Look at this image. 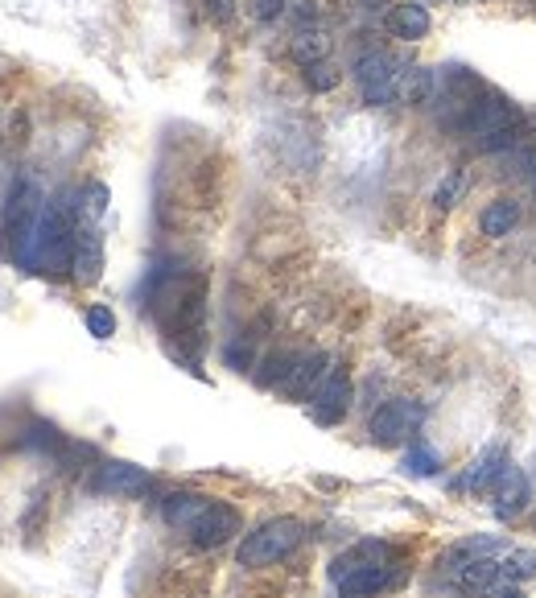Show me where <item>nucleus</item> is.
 Masks as SVG:
<instances>
[{
    "label": "nucleus",
    "mask_w": 536,
    "mask_h": 598,
    "mask_svg": "<svg viewBox=\"0 0 536 598\" xmlns=\"http://www.w3.org/2000/svg\"><path fill=\"white\" fill-rule=\"evenodd\" d=\"M330 578L339 586V598H376L380 590L400 582V566L392 561V549L380 541H363L351 553H343L330 566Z\"/></svg>",
    "instance_id": "nucleus-1"
},
{
    "label": "nucleus",
    "mask_w": 536,
    "mask_h": 598,
    "mask_svg": "<svg viewBox=\"0 0 536 598\" xmlns=\"http://www.w3.org/2000/svg\"><path fill=\"white\" fill-rule=\"evenodd\" d=\"M301 541H306V524L293 520V516H277V520H264L260 528H252V533L240 541L236 561L248 570L277 566V561H285Z\"/></svg>",
    "instance_id": "nucleus-2"
},
{
    "label": "nucleus",
    "mask_w": 536,
    "mask_h": 598,
    "mask_svg": "<svg viewBox=\"0 0 536 598\" xmlns=\"http://www.w3.org/2000/svg\"><path fill=\"white\" fill-rule=\"evenodd\" d=\"M421 417L425 409L409 396H396V401H384L376 413H372V425H367V434H372L376 446H405L417 438L421 429Z\"/></svg>",
    "instance_id": "nucleus-3"
},
{
    "label": "nucleus",
    "mask_w": 536,
    "mask_h": 598,
    "mask_svg": "<svg viewBox=\"0 0 536 598\" xmlns=\"http://www.w3.org/2000/svg\"><path fill=\"white\" fill-rule=\"evenodd\" d=\"M396 58L384 54V50H363L355 58V83H359V95H363V104H372V108H384L396 99Z\"/></svg>",
    "instance_id": "nucleus-4"
},
{
    "label": "nucleus",
    "mask_w": 536,
    "mask_h": 598,
    "mask_svg": "<svg viewBox=\"0 0 536 598\" xmlns=\"http://www.w3.org/2000/svg\"><path fill=\"white\" fill-rule=\"evenodd\" d=\"M240 512L231 508V504H223V500H211L203 512H198V520L186 528V537H190V545H198V549H219V545H227L231 537L240 533Z\"/></svg>",
    "instance_id": "nucleus-5"
},
{
    "label": "nucleus",
    "mask_w": 536,
    "mask_h": 598,
    "mask_svg": "<svg viewBox=\"0 0 536 598\" xmlns=\"http://www.w3.org/2000/svg\"><path fill=\"white\" fill-rule=\"evenodd\" d=\"M516 120H520L516 104H508V99H499V95H483L458 132H466V137H475V145H483V141L499 137V132H512Z\"/></svg>",
    "instance_id": "nucleus-6"
},
{
    "label": "nucleus",
    "mask_w": 536,
    "mask_h": 598,
    "mask_svg": "<svg viewBox=\"0 0 536 598\" xmlns=\"http://www.w3.org/2000/svg\"><path fill=\"white\" fill-rule=\"evenodd\" d=\"M347 409H351V380H347V372L330 368L326 380L310 396V417L318 425H339L347 417Z\"/></svg>",
    "instance_id": "nucleus-7"
},
{
    "label": "nucleus",
    "mask_w": 536,
    "mask_h": 598,
    "mask_svg": "<svg viewBox=\"0 0 536 598\" xmlns=\"http://www.w3.org/2000/svg\"><path fill=\"white\" fill-rule=\"evenodd\" d=\"M326 355L322 351H301L297 359H293V368H289V376L281 380V396H289V401H306V396H314V388L326 380Z\"/></svg>",
    "instance_id": "nucleus-8"
},
{
    "label": "nucleus",
    "mask_w": 536,
    "mask_h": 598,
    "mask_svg": "<svg viewBox=\"0 0 536 598\" xmlns=\"http://www.w3.org/2000/svg\"><path fill=\"white\" fill-rule=\"evenodd\" d=\"M153 487L149 471L132 467V462H104L95 475V491L104 495H120V500H137V495H145Z\"/></svg>",
    "instance_id": "nucleus-9"
},
{
    "label": "nucleus",
    "mask_w": 536,
    "mask_h": 598,
    "mask_svg": "<svg viewBox=\"0 0 536 598\" xmlns=\"http://www.w3.org/2000/svg\"><path fill=\"white\" fill-rule=\"evenodd\" d=\"M71 273L79 285H95L99 273H104V244L91 227H75V260H71Z\"/></svg>",
    "instance_id": "nucleus-10"
},
{
    "label": "nucleus",
    "mask_w": 536,
    "mask_h": 598,
    "mask_svg": "<svg viewBox=\"0 0 536 598\" xmlns=\"http://www.w3.org/2000/svg\"><path fill=\"white\" fill-rule=\"evenodd\" d=\"M433 91H438V75L425 71V66H405L396 79V99L409 108H429L433 104Z\"/></svg>",
    "instance_id": "nucleus-11"
},
{
    "label": "nucleus",
    "mask_w": 536,
    "mask_h": 598,
    "mask_svg": "<svg viewBox=\"0 0 536 598\" xmlns=\"http://www.w3.org/2000/svg\"><path fill=\"white\" fill-rule=\"evenodd\" d=\"M429 25H433L429 9L417 5V0H405V5H396L388 13V29H392V38H400V42H421L429 33Z\"/></svg>",
    "instance_id": "nucleus-12"
},
{
    "label": "nucleus",
    "mask_w": 536,
    "mask_h": 598,
    "mask_svg": "<svg viewBox=\"0 0 536 598\" xmlns=\"http://www.w3.org/2000/svg\"><path fill=\"white\" fill-rule=\"evenodd\" d=\"M211 504V495H198V491H174V495H165V504H161V516L170 528H178V533H186V528L198 520V512H203Z\"/></svg>",
    "instance_id": "nucleus-13"
},
{
    "label": "nucleus",
    "mask_w": 536,
    "mask_h": 598,
    "mask_svg": "<svg viewBox=\"0 0 536 598\" xmlns=\"http://www.w3.org/2000/svg\"><path fill=\"white\" fill-rule=\"evenodd\" d=\"M504 471H508V454H504V446H487V450L471 462V471H466L462 487H471V491H491Z\"/></svg>",
    "instance_id": "nucleus-14"
},
{
    "label": "nucleus",
    "mask_w": 536,
    "mask_h": 598,
    "mask_svg": "<svg viewBox=\"0 0 536 598\" xmlns=\"http://www.w3.org/2000/svg\"><path fill=\"white\" fill-rule=\"evenodd\" d=\"M495 491V512H499V520H512L520 508H524V500H528V479H524V471L520 467H512L508 462V471L499 475V483L491 487Z\"/></svg>",
    "instance_id": "nucleus-15"
},
{
    "label": "nucleus",
    "mask_w": 536,
    "mask_h": 598,
    "mask_svg": "<svg viewBox=\"0 0 536 598\" xmlns=\"http://www.w3.org/2000/svg\"><path fill=\"white\" fill-rule=\"evenodd\" d=\"M499 574H504V566H499L495 557H487V553H479V557H466V561H458L454 566V582L462 586V590H471V594H479L487 582H495Z\"/></svg>",
    "instance_id": "nucleus-16"
},
{
    "label": "nucleus",
    "mask_w": 536,
    "mask_h": 598,
    "mask_svg": "<svg viewBox=\"0 0 536 598\" xmlns=\"http://www.w3.org/2000/svg\"><path fill=\"white\" fill-rule=\"evenodd\" d=\"M516 223H520V203H516V198H495V203H487L483 215H479V231H483V236H491V240H504Z\"/></svg>",
    "instance_id": "nucleus-17"
},
{
    "label": "nucleus",
    "mask_w": 536,
    "mask_h": 598,
    "mask_svg": "<svg viewBox=\"0 0 536 598\" xmlns=\"http://www.w3.org/2000/svg\"><path fill=\"white\" fill-rule=\"evenodd\" d=\"M289 54L301 62V66H314V62H326L330 54V38L322 29H297L293 42H289Z\"/></svg>",
    "instance_id": "nucleus-18"
},
{
    "label": "nucleus",
    "mask_w": 536,
    "mask_h": 598,
    "mask_svg": "<svg viewBox=\"0 0 536 598\" xmlns=\"http://www.w3.org/2000/svg\"><path fill=\"white\" fill-rule=\"evenodd\" d=\"M293 359H297V355H289V351H273V355H264L260 372H256V384H260V388H281V380H285V376H289V368H293Z\"/></svg>",
    "instance_id": "nucleus-19"
},
{
    "label": "nucleus",
    "mask_w": 536,
    "mask_h": 598,
    "mask_svg": "<svg viewBox=\"0 0 536 598\" xmlns=\"http://www.w3.org/2000/svg\"><path fill=\"white\" fill-rule=\"evenodd\" d=\"M462 186H466V174L462 170H450L442 182H438V190H433V207H442V211H450L454 203H458V194H462Z\"/></svg>",
    "instance_id": "nucleus-20"
},
{
    "label": "nucleus",
    "mask_w": 536,
    "mask_h": 598,
    "mask_svg": "<svg viewBox=\"0 0 536 598\" xmlns=\"http://www.w3.org/2000/svg\"><path fill=\"white\" fill-rule=\"evenodd\" d=\"M83 322H87V335H95V339H112L116 335V314L108 306H91L83 314Z\"/></svg>",
    "instance_id": "nucleus-21"
},
{
    "label": "nucleus",
    "mask_w": 536,
    "mask_h": 598,
    "mask_svg": "<svg viewBox=\"0 0 536 598\" xmlns=\"http://www.w3.org/2000/svg\"><path fill=\"white\" fill-rule=\"evenodd\" d=\"M405 471H409V475H438V454L417 442V446L405 454Z\"/></svg>",
    "instance_id": "nucleus-22"
},
{
    "label": "nucleus",
    "mask_w": 536,
    "mask_h": 598,
    "mask_svg": "<svg viewBox=\"0 0 536 598\" xmlns=\"http://www.w3.org/2000/svg\"><path fill=\"white\" fill-rule=\"evenodd\" d=\"M479 598H524V586L512 578V574H499L495 582H487L479 590Z\"/></svg>",
    "instance_id": "nucleus-23"
},
{
    "label": "nucleus",
    "mask_w": 536,
    "mask_h": 598,
    "mask_svg": "<svg viewBox=\"0 0 536 598\" xmlns=\"http://www.w3.org/2000/svg\"><path fill=\"white\" fill-rule=\"evenodd\" d=\"M227 363H231V368H236V372H248L252 368V359H256V351H252V339H236V343H227Z\"/></svg>",
    "instance_id": "nucleus-24"
},
{
    "label": "nucleus",
    "mask_w": 536,
    "mask_h": 598,
    "mask_svg": "<svg viewBox=\"0 0 536 598\" xmlns=\"http://www.w3.org/2000/svg\"><path fill=\"white\" fill-rule=\"evenodd\" d=\"M306 83H310L314 91H330L334 83H339V75H334L326 62H314V66H306Z\"/></svg>",
    "instance_id": "nucleus-25"
},
{
    "label": "nucleus",
    "mask_w": 536,
    "mask_h": 598,
    "mask_svg": "<svg viewBox=\"0 0 536 598\" xmlns=\"http://www.w3.org/2000/svg\"><path fill=\"white\" fill-rule=\"evenodd\" d=\"M252 13H256L260 21H273V17L285 13V0H252Z\"/></svg>",
    "instance_id": "nucleus-26"
},
{
    "label": "nucleus",
    "mask_w": 536,
    "mask_h": 598,
    "mask_svg": "<svg viewBox=\"0 0 536 598\" xmlns=\"http://www.w3.org/2000/svg\"><path fill=\"white\" fill-rule=\"evenodd\" d=\"M207 5H211V13L223 21V17H231V0H207Z\"/></svg>",
    "instance_id": "nucleus-27"
},
{
    "label": "nucleus",
    "mask_w": 536,
    "mask_h": 598,
    "mask_svg": "<svg viewBox=\"0 0 536 598\" xmlns=\"http://www.w3.org/2000/svg\"><path fill=\"white\" fill-rule=\"evenodd\" d=\"M524 165H528V174H532V182H536V149L524 157Z\"/></svg>",
    "instance_id": "nucleus-28"
},
{
    "label": "nucleus",
    "mask_w": 536,
    "mask_h": 598,
    "mask_svg": "<svg viewBox=\"0 0 536 598\" xmlns=\"http://www.w3.org/2000/svg\"><path fill=\"white\" fill-rule=\"evenodd\" d=\"M359 9H384V0H355Z\"/></svg>",
    "instance_id": "nucleus-29"
}]
</instances>
